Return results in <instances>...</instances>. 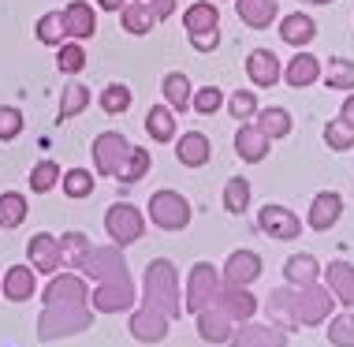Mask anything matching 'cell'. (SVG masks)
<instances>
[{
  "label": "cell",
  "instance_id": "6da1fadb",
  "mask_svg": "<svg viewBox=\"0 0 354 347\" xmlns=\"http://www.w3.org/2000/svg\"><path fill=\"white\" fill-rule=\"evenodd\" d=\"M146 306L171 317H183V299H179V273L168 258H157L146 269Z\"/></svg>",
  "mask_w": 354,
  "mask_h": 347
},
{
  "label": "cell",
  "instance_id": "7a4b0ae2",
  "mask_svg": "<svg viewBox=\"0 0 354 347\" xmlns=\"http://www.w3.org/2000/svg\"><path fill=\"white\" fill-rule=\"evenodd\" d=\"M93 325L90 306H45L41 321H37V336L41 340H56V336H71Z\"/></svg>",
  "mask_w": 354,
  "mask_h": 347
},
{
  "label": "cell",
  "instance_id": "3957f363",
  "mask_svg": "<svg viewBox=\"0 0 354 347\" xmlns=\"http://www.w3.org/2000/svg\"><path fill=\"white\" fill-rule=\"evenodd\" d=\"M332 292H324L317 284H306L291 292V325H321L332 310Z\"/></svg>",
  "mask_w": 354,
  "mask_h": 347
},
{
  "label": "cell",
  "instance_id": "277c9868",
  "mask_svg": "<svg viewBox=\"0 0 354 347\" xmlns=\"http://www.w3.org/2000/svg\"><path fill=\"white\" fill-rule=\"evenodd\" d=\"M71 269H82V276H90L93 284H104V281H120V276H127V265H123L120 247H90Z\"/></svg>",
  "mask_w": 354,
  "mask_h": 347
},
{
  "label": "cell",
  "instance_id": "5b68a950",
  "mask_svg": "<svg viewBox=\"0 0 354 347\" xmlns=\"http://www.w3.org/2000/svg\"><path fill=\"white\" fill-rule=\"evenodd\" d=\"M149 217L165 231H183L190 224V217H194V209H190V202L179 190H157L149 198Z\"/></svg>",
  "mask_w": 354,
  "mask_h": 347
},
{
  "label": "cell",
  "instance_id": "8992f818",
  "mask_svg": "<svg viewBox=\"0 0 354 347\" xmlns=\"http://www.w3.org/2000/svg\"><path fill=\"white\" fill-rule=\"evenodd\" d=\"M220 287H224V281L216 276V269L209 265V262H198L194 269H190V276H187L183 310L198 314V310H205V306H213V299L220 295Z\"/></svg>",
  "mask_w": 354,
  "mask_h": 347
},
{
  "label": "cell",
  "instance_id": "52a82bcc",
  "mask_svg": "<svg viewBox=\"0 0 354 347\" xmlns=\"http://www.w3.org/2000/svg\"><path fill=\"white\" fill-rule=\"evenodd\" d=\"M104 228H109L112 243L116 247H131L142 239V231H146V220L135 206H127V202H116V206L104 213Z\"/></svg>",
  "mask_w": 354,
  "mask_h": 347
},
{
  "label": "cell",
  "instance_id": "ba28073f",
  "mask_svg": "<svg viewBox=\"0 0 354 347\" xmlns=\"http://www.w3.org/2000/svg\"><path fill=\"white\" fill-rule=\"evenodd\" d=\"M93 165H97V176H116V172L123 168V161H127V153H131V142L123 139L120 131H104L93 139Z\"/></svg>",
  "mask_w": 354,
  "mask_h": 347
},
{
  "label": "cell",
  "instance_id": "9c48e42d",
  "mask_svg": "<svg viewBox=\"0 0 354 347\" xmlns=\"http://www.w3.org/2000/svg\"><path fill=\"white\" fill-rule=\"evenodd\" d=\"M90 303H93V310H101V314H120V310H127V306L135 303V284H131V276L104 281V284L93 287Z\"/></svg>",
  "mask_w": 354,
  "mask_h": 347
},
{
  "label": "cell",
  "instance_id": "30bf717a",
  "mask_svg": "<svg viewBox=\"0 0 354 347\" xmlns=\"http://www.w3.org/2000/svg\"><path fill=\"white\" fill-rule=\"evenodd\" d=\"M26 254H30V265L34 273H56L64 269V250H60V239L49 235V231H37V235L26 243Z\"/></svg>",
  "mask_w": 354,
  "mask_h": 347
},
{
  "label": "cell",
  "instance_id": "8fae6325",
  "mask_svg": "<svg viewBox=\"0 0 354 347\" xmlns=\"http://www.w3.org/2000/svg\"><path fill=\"white\" fill-rule=\"evenodd\" d=\"M45 306H90V292H86L82 276H56V281L45 287Z\"/></svg>",
  "mask_w": 354,
  "mask_h": 347
},
{
  "label": "cell",
  "instance_id": "7c38bea8",
  "mask_svg": "<svg viewBox=\"0 0 354 347\" xmlns=\"http://www.w3.org/2000/svg\"><path fill=\"white\" fill-rule=\"evenodd\" d=\"M261 276V258L254 250H235L224 262V287H250Z\"/></svg>",
  "mask_w": 354,
  "mask_h": 347
},
{
  "label": "cell",
  "instance_id": "4fadbf2b",
  "mask_svg": "<svg viewBox=\"0 0 354 347\" xmlns=\"http://www.w3.org/2000/svg\"><path fill=\"white\" fill-rule=\"evenodd\" d=\"M257 224H261V231H269L272 239H295L302 231V220L287 206H272V202L257 213Z\"/></svg>",
  "mask_w": 354,
  "mask_h": 347
},
{
  "label": "cell",
  "instance_id": "5bb4252c",
  "mask_svg": "<svg viewBox=\"0 0 354 347\" xmlns=\"http://www.w3.org/2000/svg\"><path fill=\"white\" fill-rule=\"evenodd\" d=\"M232 347H287V329L280 325H243L232 332Z\"/></svg>",
  "mask_w": 354,
  "mask_h": 347
},
{
  "label": "cell",
  "instance_id": "9a60e30c",
  "mask_svg": "<svg viewBox=\"0 0 354 347\" xmlns=\"http://www.w3.org/2000/svg\"><path fill=\"white\" fill-rule=\"evenodd\" d=\"M343 217V198L336 195V190H321L317 198L310 202V213H306V224H310L313 231H328L336 220Z\"/></svg>",
  "mask_w": 354,
  "mask_h": 347
},
{
  "label": "cell",
  "instance_id": "2e32d148",
  "mask_svg": "<svg viewBox=\"0 0 354 347\" xmlns=\"http://www.w3.org/2000/svg\"><path fill=\"white\" fill-rule=\"evenodd\" d=\"M60 15H64V30H68V37H75V42H86V37L97 34V15H93V8L86 4V0H71Z\"/></svg>",
  "mask_w": 354,
  "mask_h": 347
},
{
  "label": "cell",
  "instance_id": "e0dca14e",
  "mask_svg": "<svg viewBox=\"0 0 354 347\" xmlns=\"http://www.w3.org/2000/svg\"><path fill=\"white\" fill-rule=\"evenodd\" d=\"M213 306H220L232 321H250V317L257 314V299L246 292V287H220Z\"/></svg>",
  "mask_w": 354,
  "mask_h": 347
},
{
  "label": "cell",
  "instance_id": "ac0fdd59",
  "mask_svg": "<svg viewBox=\"0 0 354 347\" xmlns=\"http://www.w3.org/2000/svg\"><path fill=\"white\" fill-rule=\"evenodd\" d=\"M198 317V332H202V340L205 344H227L232 340V317H227L224 310H220V306H205V310H198L194 314Z\"/></svg>",
  "mask_w": 354,
  "mask_h": 347
},
{
  "label": "cell",
  "instance_id": "d6986e66",
  "mask_svg": "<svg viewBox=\"0 0 354 347\" xmlns=\"http://www.w3.org/2000/svg\"><path fill=\"white\" fill-rule=\"evenodd\" d=\"M246 75H250L254 86H276L280 82V56H276L272 49H254L250 56H246Z\"/></svg>",
  "mask_w": 354,
  "mask_h": 347
},
{
  "label": "cell",
  "instance_id": "ffe728a7",
  "mask_svg": "<svg viewBox=\"0 0 354 347\" xmlns=\"http://www.w3.org/2000/svg\"><path fill=\"white\" fill-rule=\"evenodd\" d=\"M131 332H135V340H142V344H160L168 336V317L160 310H153V306H142V310L131 317Z\"/></svg>",
  "mask_w": 354,
  "mask_h": 347
},
{
  "label": "cell",
  "instance_id": "44dd1931",
  "mask_svg": "<svg viewBox=\"0 0 354 347\" xmlns=\"http://www.w3.org/2000/svg\"><path fill=\"white\" fill-rule=\"evenodd\" d=\"M235 12L246 26L265 30V26H272L276 12H280V0H235Z\"/></svg>",
  "mask_w": 354,
  "mask_h": 347
},
{
  "label": "cell",
  "instance_id": "7402d4cb",
  "mask_svg": "<svg viewBox=\"0 0 354 347\" xmlns=\"http://www.w3.org/2000/svg\"><path fill=\"white\" fill-rule=\"evenodd\" d=\"M209 153H213V146H209V139L202 131H187L183 139L176 142V157H179V165H187V168H202L209 161Z\"/></svg>",
  "mask_w": 354,
  "mask_h": 347
},
{
  "label": "cell",
  "instance_id": "603a6c76",
  "mask_svg": "<svg viewBox=\"0 0 354 347\" xmlns=\"http://www.w3.org/2000/svg\"><path fill=\"white\" fill-rule=\"evenodd\" d=\"M280 37L287 45H295V49H306V45L317 37V23H313L310 15H302V12H295V15H283V23H280Z\"/></svg>",
  "mask_w": 354,
  "mask_h": 347
},
{
  "label": "cell",
  "instance_id": "cb8c5ba5",
  "mask_svg": "<svg viewBox=\"0 0 354 347\" xmlns=\"http://www.w3.org/2000/svg\"><path fill=\"white\" fill-rule=\"evenodd\" d=\"M120 19H123V30L127 34H149L153 26L160 23L146 0H127V4L120 8Z\"/></svg>",
  "mask_w": 354,
  "mask_h": 347
},
{
  "label": "cell",
  "instance_id": "d4e9b609",
  "mask_svg": "<svg viewBox=\"0 0 354 347\" xmlns=\"http://www.w3.org/2000/svg\"><path fill=\"white\" fill-rule=\"evenodd\" d=\"M235 153L243 161H250V165H257V161H265V153H269V139H265L254 123H243L235 134Z\"/></svg>",
  "mask_w": 354,
  "mask_h": 347
},
{
  "label": "cell",
  "instance_id": "484cf974",
  "mask_svg": "<svg viewBox=\"0 0 354 347\" xmlns=\"http://www.w3.org/2000/svg\"><path fill=\"white\" fill-rule=\"evenodd\" d=\"M283 79L291 82L295 90H302V86H313V82L321 79V60H317V56H310V53H302V49H299V56H295V60H287Z\"/></svg>",
  "mask_w": 354,
  "mask_h": 347
},
{
  "label": "cell",
  "instance_id": "4316f807",
  "mask_svg": "<svg viewBox=\"0 0 354 347\" xmlns=\"http://www.w3.org/2000/svg\"><path fill=\"white\" fill-rule=\"evenodd\" d=\"M324 281H328V292L336 295L343 306H354V265L332 262L328 269H324Z\"/></svg>",
  "mask_w": 354,
  "mask_h": 347
},
{
  "label": "cell",
  "instance_id": "83f0119b",
  "mask_svg": "<svg viewBox=\"0 0 354 347\" xmlns=\"http://www.w3.org/2000/svg\"><path fill=\"white\" fill-rule=\"evenodd\" d=\"M283 276H287V284H291V287L317 284V276H321V265H317V258H313V254H295V258H287V265H283Z\"/></svg>",
  "mask_w": 354,
  "mask_h": 347
},
{
  "label": "cell",
  "instance_id": "f1b7e54d",
  "mask_svg": "<svg viewBox=\"0 0 354 347\" xmlns=\"http://www.w3.org/2000/svg\"><path fill=\"white\" fill-rule=\"evenodd\" d=\"M4 299H12V303L34 299V269L30 265H12L4 273Z\"/></svg>",
  "mask_w": 354,
  "mask_h": 347
},
{
  "label": "cell",
  "instance_id": "f546056e",
  "mask_svg": "<svg viewBox=\"0 0 354 347\" xmlns=\"http://www.w3.org/2000/svg\"><path fill=\"white\" fill-rule=\"evenodd\" d=\"M183 26H187V34H194V30H216V26H220L216 4H213V0H198V4H190L187 12H183Z\"/></svg>",
  "mask_w": 354,
  "mask_h": 347
},
{
  "label": "cell",
  "instance_id": "4dcf8cb0",
  "mask_svg": "<svg viewBox=\"0 0 354 347\" xmlns=\"http://www.w3.org/2000/svg\"><path fill=\"white\" fill-rule=\"evenodd\" d=\"M254 127L272 142V139H283V134H291L295 120H291V112H287V109H261V112H257V123H254Z\"/></svg>",
  "mask_w": 354,
  "mask_h": 347
},
{
  "label": "cell",
  "instance_id": "1f68e13d",
  "mask_svg": "<svg viewBox=\"0 0 354 347\" xmlns=\"http://www.w3.org/2000/svg\"><path fill=\"white\" fill-rule=\"evenodd\" d=\"M160 90H165V98H168V105L176 112H187L190 109V94H194V86H190V79H187L183 71L165 75V86H160Z\"/></svg>",
  "mask_w": 354,
  "mask_h": 347
},
{
  "label": "cell",
  "instance_id": "d6a6232c",
  "mask_svg": "<svg viewBox=\"0 0 354 347\" xmlns=\"http://www.w3.org/2000/svg\"><path fill=\"white\" fill-rule=\"evenodd\" d=\"M146 131L153 134V142H171L176 139V116L165 105H153L146 112Z\"/></svg>",
  "mask_w": 354,
  "mask_h": 347
},
{
  "label": "cell",
  "instance_id": "836d02e7",
  "mask_svg": "<svg viewBox=\"0 0 354 347\" xmlns=\"http://www.w3.org/2000/svg\"><path fill=\"white\" fill-rule=\"evenodd\" d=\"M64 37H68V30H64V15L60 12H45L41 19H37V42H41V45L60 49Z\"/></svg>",
  "mask_w": 354,
  "mask_h": 347
},
{
  "label": "cell",
  "instance_id": "e575fe53",
  "mask_svg": "<svg viewBox=\"0 0 354 347\" xmlns=\"http://www.w3.org/2000/svg\"><path fill=\"white\" fill-rule=\"evenodd\" d=\"M324 82H328V90H354V60H347V56L328 60Z\"/></svg>",
  "mask_w": 354,
  "mask_h": 347
},
{
  "label": "cell",
  "instance_id": "d590c367",
  "mask_svg": "<svg viewBox=\"0 0 354 347\" xmlns=\"http://www.w3.org/2000/svg\"><path fill=\"white\" fill-rule=\"evenodd\" d=\"M23 220H26V198L15 195V190L0 195V228H19Z\"/></svg>",
  "mask_w": 354,
  "mask_h": 347
},
{
  "label": "cell",
  "instance_id": "8d00e7d4",
  "mask_svg": "<svg viewBox=\"0 0 354 347\" xmlns=\"http://www.w3.org/2000/svg\"><path fill=\"white\" fill-rule=\"evenodd\" d=\"M246 206H250V183H246L243 176L227 179L224 183V209L227 213H243Z\"/></svg>",
  "mask_w": 354,
  "mask_h": 347
},
{
  "label": "cell",
  "instance_id": "74e56055",
  "mask_svg": "<svg viewBox=\"0 0 354 347\" xmlns=\"http://www.w3.org/2000/svg\"><path fill=\"white\" fill-rule=\"evenodd\" d=\"M86 105H90V86L71 82L68 90H64V98H60V120H71V116H79Z\"/></svg>",
  "mask_w": 354,
  "mask_h": 347
},
{
  "label": "cell",
  "instance_id": "f35d334b",
  "mask_svg": "<svg viewBox=\"0 0 354 347\" xmlns=\"http://www.w3.org/2000/svg\"><path fill=\"white\" fill-rule=\"evenodd\" d=\"M56 67H60L64 75H79L86 67V49L79 42H64L60 49H56Z\"/></svg>",
  "mask_w": 354,
  "mask_h": 347
},
{
  "label": "cell",
  "instance_id": "ab89813d",
  "mask_svg": "<svg viewBox=\"0 0 354 347\" xmlns=\"http://www.w3.org/2000/svg\"><path fill=\"white\" fill-rule=\"evenodd\" d=\"M101 109L109 112V116H120V112H127L131 109V90L123 82H109L101 90Z\"/></svg>",
  "mask_w": 354,
  "mask_h": 347
},
{
  "label": "cell",
  "instance_id": "60d3db41",
  "mask_svg": "<svg viewBox=\"0 0 354 347\" xmlns=\"http://www.w3.org/2000/svg\"><path fill=\"white\" fill-rule=\"evenodd\" d=\"M56 183H60V165H56V161H41V165L30 168V187H34V195H49Z\"/></svg>",
  "mask_w": 354,
  "mask_h": 347
},
{
  "label": "cell",
  "instance_id": "b9f144b4",
  "mask_svg": "<svg viewBox=\"0 0 354 347\" xmlns=\"http://www.w3.org/2000/svg\"><path fill=\"white\" fill-rule=\"evenodd\" d=\"M146 172H149V153L138 150V146H131L127 161H123V168L116 172V176H120L123 183H138L142 176H146Z\"/></svg>",
  "mask_w": 354,
  "mask_h": 347
},
{
  "label": "cell",
  "instance_id": "7bdbcfd3",
  "mask_svg": "<svg viewBox=\"0 0 354 347\" xmlns=\"http://www.w3.org/2000/svg\"><path fill=\"white\" fill-rule=\"evenodd\" d=\"M190 109L202 112V116H213V112L224 109V94H220L216 86H202V90L190 94Z\"/></svg>",
  "mask_w": 354,
  "mask_h": 347
},
{
  "label": "cell",
  "instance_id": "ee69618b",
  "mask_svg": "<svg viewBox=\"0 0 354 347\" xmlns=\"http://www.w3.org/2000/svg\"><path fill=\"white\" fill-rule=\"evenodd\" d=\"M269 317H272V325H280V329H287L291 325V287H280V292H272L269 295Z\"/></svg>",
  "mask_w": 354,
  "mask_h": 347
},
{
  "label": "cell",
  "instance_id": "f6af8a7d",
  "mask_svg": "<svg viewBox=\"0 0 354 347\" xmlns=\"http://www.w3.org/2000/svg\"><path fill=\"white\" fill-rule=\"evenodd\" d=\"M328 344L332 347H354V314H339L328 325Z\"/></svg>",
  "mask_w": 354,
  "mask_h": 347
},
{
  "label": "cell",
  "instance_id": "bcb514c9",
  "mask_svg": "<svg viewBox=\"0 0 354 347\" xmlns=\"http://www.w3.org/2000/svg\"><path fill=\"white\" fill-rule=\"evenodd\" d=\"M64 195L68 198H86L93 195V176L86 168H71L68 176H64Z\"/></svg>",
  "mask_w": 354,
  "mask_h": 347
},
{
  "label": "cell",
  "instance_id": "7dc6e473",
  "mask_svg": "<svg viewBox=\"0 0 354 347\" xmlns=\"http://www.w3.org/2000/svg\"><path fill=\"white\" fill-rule=\"evenodd\" d=\"M23 134V112L15 105H0V142H12Z\"/></svg>",
  "mask_w": 354,
  "mask_h": 347
},
{
  "label": "cell",
  "instance_id": "c3c4849f",
  "mask_svg": "<svg viewBox=\"0 0 354 347\" xmlns=\"http://www.w3.org/2000/svg\"><path fill=\"white\" fill-rule=\"evenodd\" d=\"M324 142H328L332 150H351L354 146V127H347V123L343 120H332L328 127H324Z\"/></svg>",
  "mask_w": 354,
  "mask_h": 347
},
{
  "label": "cell",
  "instance_id": "681fc988",
  "mask_svg": "<svg viewBox=\"0 0 354 347\" xmlns=\"http://www.w3.org/2000/svg\"><path fill=\"white\" fill-rule=\"evenodd\" d=\"M227 109H232L235 120H254V116H257V98H254V90H235L232 101H227Z\"/></svg>",
  "mask_w": 354,
  "mask_h": 347
},
{
  "label": "cell",
  "instance_id": "f907efd6",
  "mask_svg": "<svg viewBox=\"0 0 354 347\" xmlns=\"http://www.w3.org/2000/svg\"><path fill=\"white\" fill-rule=\"evenodd\" d=\"M60 250H64V265H75L86 250H90V239H86L82 231H68V235L60 239Z\"/></svg>",
  "mask_w": 354,
  "mask_h": 347
},
{
  "label": "cell",
  "instance_id": "816d5d0a",
  "mask_svg": "<svg viewBox=\"0 0 354 347\" xmlns=\"http://www.w3.org/2000/svg\"><path fill=\"white\" fill-rule=\"evenodd\" d=\"M190 45H194L198 53H213L220 45V26H216V30H194V34H190Z\"/></svg>",
  "mask_w": 354,
  "mask_h": 347
},
{
  "label": "cell",
  "instance_id": "f5cc1de1",
  "mask_svg": "<svg viewBox=\"0 0 354 347\" xmlns=\"http://www.w3.org/2000/svg\"><path fill=\"white\" fill-rule=\"evenodd\" d=\"M146 4L153 8V15H157V19H168L171 12H176V0H146Z\"/></svg>",
  "mask_w": 354,
  "mask_h": 347
},
{
  "label": "cell",
  "instance_id": "db71d44e",
  "mask_svg": "<svg viewBox=\"0 0 354 347\" xmlns=\"http://www.w3.org/2000/svg\"><path fill=\"white\" fill-rule=\"evenodd\" d=\"M339 120L347 123V127H354V94H351L347 101H343V109H339Z\"/></svg>",
  "mask_w": 354,
  "mask_h": 347
},
{
  "label": "cell",
  "instance_id": "11a10c76",
  "mask_svg": "<svg viewBox=\"0 0 354 347\" xmlns=\"http://www.w3.org/2000/svg\"><path fill=\"white\" fill-rule=\"evenodd\" d=\"M97 4L104 8V12H120V8H123V0H97Z\"/></svg>",
  "mask_w": 354,
  "mask_h": 347
},
{
  "label": "cell",
  "instance_id": "9f6ffc18",
  "mask_svg": "<svg viewBox=\"0 0 354 347\" xmlns=\"http://www.w3.org/2000/svg\"><path fill=\"white\" fill-rule=\"evenodd\" d=\"M302 4H332V0H302Z\"/></svg>",
  "mask_w": 354,
  "mask_h": 347
}]
</instances>
